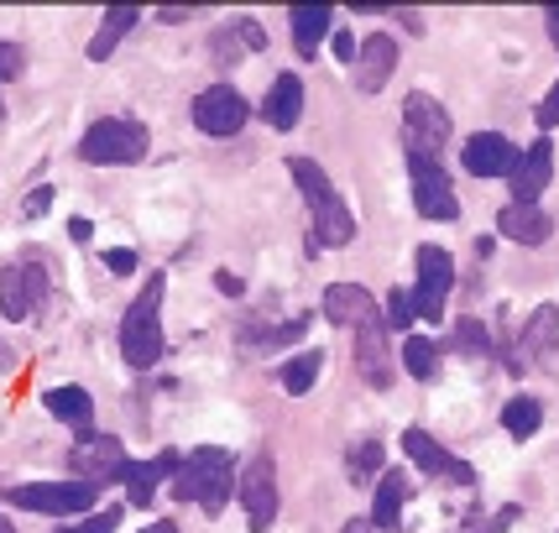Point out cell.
Instances as JSON below:
<instances>
[{"instance_id": "cell-21", "label": "cell", "mask_w": 559, "mask_h": 533, "mask_svg": "<svg viewBox=\"0 0 559 533\" xmlns=\"http://www.w3.org/2000/svg\"><path fill=\"white\" fill-rule=\"evenodd\" d=\"M497 230L518 246H544L549 236H555V220L544 215L538 204H508V210L497 215Z\"/></svg>"}, {"instance_id": "cell-38", "label": "cell", "mask_w": 559, "mask_h": 533, "mask_svg": "<svg viewBox=\"0 0 559 533\" xmlns=\"http://www.w3.org/2000/svg\"><path fill=\"white\" fill-rule=\"evenodd\" d=\"M48 204H52V194H48V189H37V194H26V204H22V210H26V215H43Z\"/></svg>"}, {"instance_id": "cell-27", "label": "cell", "mask_w": 559, "mask_h": 533, "mask_svg": "<svg viewBox=\"0 0 559 533\" xmlns=\"http://www.w3.org/2000/svg\"><path fill=\"white\" fill-rule=\"evenodd\" d=\"M538 424H544V403L538 398H508V408H502V429H508L512 439H534Z\"/></svg>"}, {"instance_id": "cell-33", "label": "cell", "mask_w": 559, "mask_h": 533, "mask_svg": "<svg viewBox=\"0 0 559 533\" xmlns=\"http://www.w3.org/2000/svg\"><path fill=\"white\" fill-rule=\"evenodd\" d=\"M116 523H121V508H110V512H90L84 523H69V529H58V533H116Z\"/></svg>"}, {"instance_id": "cell-43", "label": "cell", "mask_w": 559, "mask_h": 533, "mask_svg": "<svg viewBox=\"0 0 559 533\" xmlns=\"http://www.w3.org/2000/svg\"><path fill=\"white\" fill-rule=\"evenodd\" d=\"M142 533H178V529H173L168 518H163V523H146V529H142Z\"/></svg>"}, {"instance_id": "cell-19", "label": "cell", "mask_w": 559, "mask_h": 533, "mask_svg": "<svg viewBox=\"0 0 559 533\" xmlns=\"http://www.w3.org/2000/svg\"><path fill=\"white\" fill-rule=\"evenodd\" d=\"M356 58H361V63H356V90H361V95H377L392 79V69H397V43H392L388 32H377V37H366V48L356 52Z\"/></svg>"}, {"instance_id": "cell-41", "label": "cell", "mask_w": 559, "mask_h": 533, "mask_svg": "<svg viewBox=\"0 0 559 533\" xmlns=\"http://www.w3.org/2000/svg\"><path fill=\"white\" fill-rule=\"evenodd\" d=\"M69 236L73 241H90V236H95V225H90V220H69Z\"/></svg>"}, {"instance_id": "cell-11", "label": "cell", "mask_w": 559, "mask_h": 533, "mask_svg": "<svg viewBox=\"0 0 559 533\" xmlns=\"http://www.w3.org/2000/svg\"><path fill=\"white\" fill-rule=\"evenodd\" d=\"M408 183H414V204L424 220H455L461 215V199L450 189V178L439 173V163L429 157H408Z\"/></svg>"}, {"instance_id": "cell-12", "label": "cell", "mask_w": 559, "mask_h": 533, "mask_svg": "<svg viewBox=\"0 0 559 533\" xmlns=\"http://www.w3.org/2000/svg\"><path fill=\"white\" fill-rule=\"evenodd\" d=\"M69 465L79 471V476H90L95 486L105 482H121V471H126V450H121V439L116 435H79V445H73V455Z\"/></svg>"}, {"instance_id": "cell-36", "label": "cell", "mask_w": 559, "mask_h": 533, "mask_svg": "<svg viewBox=\"0 0 559 533\" xmlns=\"http://www.w3.org/2000/svg\"><path fill=\"white\" fill-rule=\"evenodd\" d=\"M538 126H544V131H555L559 126V84L544 95V105H538Z\"/></svg>"}, {"instance_id": "cell-26", "label": "cell", "mask_w": 559, "mask_h": 533, "mask_svg": "<svg viewBox=\"0 0 559 533\" xmlns=\"http://www.w3.org/2000/svg\"><path fill=\"white\" fill-rule=\"evenodd\" d=\"M403 497H408V476H403V471H388V476H382V486H377V502H371V518H377V529H397Z\"/></svg>"}, {"instance_id": "cell-47", "label": "cell", "mask_w": 559, "mask_h": 533, "mask_svg": "<svg viewBox=\"0 0 559 533\" xmlns=\"http://www.w3.org/2000/svg\"><path fill=\"white\" fill-rule=\"evenodd\" d=\"M0 116H5V99H0Z\"/></svg>"}, {"instance_id": "cell-5", "label": "cell", "mask_w": 559, "mask_h": 533, "mask_svg": "<svg viewBox=\"0 0 559 533\" xmlns=\"http://www.w3.org/2000/svg\"><path fill=\"white\" fill-rule=\"evenodd\" d=\"M403 146L408 157H429V163H439V152L450 146V110L435 95L403 99Z\"/></svg>"}, {"instance_id": "cell-14", "label": "cell", "mask_w": 559, "mask_h": 533, "mask_svg": "<svg viewBox=\"0 0 559 533\" xmlns=\"http://www.w3.org/2000/svg\"><path fill=\"white\" fill-rule=\"evenodd\" d=\"M246 99L241 90H230V84H215V90H204V95L194 99V126L199 131H210V137H236L246 126Z\"/></svg>"}, {"instance_id": "cell-16", "label": "cell", "mask_w": 559, "mask_h": 533, "mask_svg": "<svg viewBox=\"0 0 559 533\" xmlns=\"http://www.w3.org/2000/svg\"><path fill=\"white\" fill-rule=\"evenodd\" d=\"M549 178H555V146L538 137V142L523 152L518 173H512V204H538V194L549 189Z\"/></svg>"}, {"instance_id": "cell-23", "label": "cell", "mask_w": 559, "mask_h": 533, "mask_svg": "<svg viewBox=\"0 0 559 533\" xmlns=\"http://www.w3.org/2000/svg\"><path fill=\"white\" fill-rule=\"evenodd\" d=\"M43 403H48L52 418H63L69 429H79V435H90V424H95V398L84 388H52V392H43Z\"/></svg>"}, {"instance_id": "cell-17", "label": "cell", "mask_w": 559, "mask_h": 533, "mask_svg": "<svg viewBox=\"0 0 559 533\" xmlns=\"http://www.w3.org/2000/svg\"><path fill=\"white\" fill-rule=\"evenodd\" d=\"M178 455L173 450H163L157 461H126V471H121V482H126V497L136 502V508H146L152 497H157V486L168 482L173 486V476H178Z\"/></svg>"}, {"instance_id": "cell-10", "label": "cell", "mask_w": 559, "mask_h": 533, "mask_svg": "<svg viewBox=\"0 0 559 533\" xmlns=\"http://www.w3.org/2000/svg\"><path fill=\"white\" fill-rule=\"evenodd\" d=\"M356 371L366 377V388L388 392L397 382V362H392V345H388V319L371 315L356 330Z\"/></svg>"}, {"instance_id": "cell-3", "label": "cell", "mask_w": 559, "mask_h": 533, "mask_svg": "<svg viewBox=\"0 0 559 533\" xmlns=\"http://www.w3.org/2000/svg\"><path fill=\"white\" fill-rule=\"evenodd\" d=\"M163 272L146 283L142 293H136V304L126 309L121 319V356L136 371H146V366H157V356H163Z\"/></svg>"}, {"instance_id": "cell-34", "label": "cell", "mask_w": 559, "mask_h": 533, "mask_svg": "<svg viewBox=\"0 0 559 533\" xmlns=\"http://www.w3.org/2000/svg\"><path fill=\"white\" fill-rule=\"evenodd\" d=\"M22 48L16 43H0V79H22Z\"/></svg>"}, {"instance_id": "cell-6", "label": "cell", "mask_w": 559, "mask_h": 533, "mask_svg": "<svg viewBox=\"0 0 559 533\" xmlns=\"http://www.w3.org/2000/svg\"><path fill=\"white\" fill-rule=\"evenodd\" d=\"M99 497L95 482H37V486H11V502L32 512H48V518H73V512H90Z\"/></svg>"}, {"instance_id": "cell-31", "label": "cell", "mask_w": 559, "mask_h": 533, "mask_svg": "<svg viewBox=\"0 0 559 533\" xmlns=\"http://www.w3.org/2000/svg\"><path fill=\"white\" fill-rule=\"evenodd\" d=\"M455 345H461L465 356H487L491 351L487 324H481V319H461V324H455Z\"/></svg>"}, {"instance_id": "cell-15", "label": "cell", "mask_w": 559, "mask_h": 533, "mask_svg": "<svg viewBox=\"0 0 559 533\" xmlns=\"http://www.w3.org/2000/svg\"><path fill=\"white\" fill-rule=\"evenodd\" d=\"M403 450H408V461H414L424 476H450V482H461V486L476 482V471L465 461H455V455H450L435 435H424V429H408V435H403Z\"/></svg>"}, {"instance_id": "cell-1", "label": "cell", "mask_w": 559, "mask_h": 533, "mask_svg": "<svg viewBox=\"0 0 559 533\" xmlns=\"http://www.w3.org/2000/svg\"><path fill=\"white\" fill-rule=\"evenodd\" d=\"M288 173H293V183H298V194H304V204H309V215H314V241H324V246L356 241V215H350V204L341 199V189L330 183V173L319 168L314 157H293Z\"/></svg>"}, {"instance_id": "cell-29", "label": "cell", "mask_w": 559, "mask_h": 533, "mask_svg": "<svg viewBox=\"0 0 559 533\" xmlns=\"http://www.w3.org/2000/svg\"><path fill=\"white\" fill-rule=\"evenodd\" d=\"M319 366H324V356L319 351H298L288 366H283V388L298 398V392H309L314 388V377H319Z\"/></svg>"}, {"instance_id": "cell-9", "label": "cell", "mask_w": 559, "mask_h": 533, "mask_svg": "<svg viewBox=\"0 0 559 533\" xmlns=\"http://www.w3.org/2000/svg\"><path fill=\"white\" fill-rule=\"evenodd\" d=\"M48 298V272L37 262H11L0 266V309L5 319H32Z\"/></svg>"}, {"instance_id": "cell-2", "label": "cell", "mask_w": 559, "mask_h": 533, "mask_svg": "<svg viewBox=\"0 0 559 533\" xmlns=\"http://www.w3.org/2000/svg\"><path fill=\"white\" fill-rule=\"evenodd\" d=\"M230 491H236V461H230L225 450H215V445H204V450H194V455H183L178 476H173V497H178V502H199L210 518L225 512Z\"/></svg>"}, {"instance_id": "cell-30", "label": "cell", "mask_w": 559, "mask_h": 533, "mask_svg": "<svg viewBox=\"0 0 559 533\" xmlns=\"http://www.w3.org/2000/svg\"><path fill=\"white\" fill-rule=\"evenodd\" d=\"M377 471H382V445H377V439H361V445L350 450V482L366 486Z\"/></svg>"}, {"instance_id": "cell-44", "label": "cell", "mask_w": 559, "mask_h": 533, "mask_svg": "<svg viewBox=\"0 0 559 533\" xmlns=\"http://www.w3.org/2000/svg\"><path fill=\"white\" fill-rule=\"evenodd\" d=\"M0 533H16V529H11V518H5V512H0Z\"/></svg>"}, {"instance_id": "cell-7", "label": "cell", "mask_w": 559, "mask_h": 533, "mask_svg": "<svg viewBox=\"0 0 559 533\" xmlns=\"http://www.w3.org/2000/svg\"><path fill=\"white\" fill-rule=\"evenodd\" d=\"M450 288H455V262H450V251H444V246H418L414 315H424V319H444Z\"/></svg>"}, {"instance_id": "cell-28", "label": "cell", "mask_w": 559, "mask_h": 533, "mask_svg": "<svg viewBox=\"0 0 559 533\" xmlns=\"http://www.w3.org/2000/svg\"><path fill=\"white\" fill-rule=\"evenodd\" d=\"M403 366H408V377H418V382H429L439 371V345L424 335H408V345H403Z\"/></svg>"}, {"instance_id": "cell-32", "label": "cell", "mask_w": 559, "mask_h": 533, "mask_svg": "<svg viewBox=\"0 0 559 533\" xmlns=\"http://www.w3.org/2000/svg\"><path fill=\"white\" fill-rule=\"evenodd\" d=\"M392 330H408V319H414V293L408 288H392L388 293V315H382Z\"/></svg>"}, {"instance_id": "cell-37", "label": "cell", "mask_w": 559, "mask_h": 533, "mask_svg": "<svg viewBox=\"0 0 559 533\" xmlns=\"http://www.w3.org/2000/svg\"><path fill=\"white\" fill-rule=\"evenodd\" d=\"M335 58L356 63V37H350V32H335Z\"/></svg>"}, {"instance_id": "cell-39", "label": "cell", "mask_w": 559, "mask_h": 533, "mask_svg": "<svg viewBox=\"0 0 559 533\" xmlns=\"http://www.w3.org/2000/svg\"><path fill=\"white\" fill-rule=\"evenodd\" d=\"M215 288L225 293V298H241V277H230V272H219V277H215Z\"/></svg>"}, {"instance_id": "cell-8", "label": "cell", "mask_w": 559, "mask_h": 533, "mask_svg": "<svg viewBox=\"0 0 559 533\" xmlns=\"http://www.w3.org/2000/svg\"><path fill=\"white\" fill-rule=\"evenodd\" d=\"M236 491H241V508L251 533H267L272 518H277V471H272V455H257L236 476Z\"/></svg>"}, {"instance_id": "cell-25", "label": "cell", "mask_w": 559, "mask_h": 533, "mask_svg": "<svg viewBox=\"0 0 559 533\" xmlns=\"http://www.w3.org/2000/svg\"><path fill=\"white\" fill-rule=\"evenodd\" d=\"M330 5H293L288 11V22H293V43H298V52L309 58V52L324 43V32H330Z\"/></svg>"}, {"instance_id": "cell-45", "label": "cell", "mask_w": 559, "mask_h": 533, "mask_svg": "<svg viewBox=\"0 0 559 533\" xmlns=\"http://www.w3.org/2000/svg\"><path fill=\"white\" fill-rule=\"evenodd\" d=\"M345 533H366V523H350V529H345Z\"/></svg>"}, {"instance_id": "cell-42", "label": "cell", "mask_w": 559, "mask_h": 533, "mask_svg": "<svg viewBox=\"0 0 559 533\" xmlns=\"http://www.w3.org/2000/svg\"><path fill=\"white\" fill-rule=\"evenodd\" d=\"M544 22H549V43L559 48V5H549V11H544Z\"/></svg>"}, {"instance_id": "cell-18", "label": "cell", "mask_w": 559, "mask_h": 533, "mask_svg": "<svg viewBox=\"0 0 559 533\" xmlns=\"http://www.w3.org/2000/svg\"><path fill=\"white\" fill-rule=\"evenodd\" d=\"M319 309H324V319H330V324H350V330H361L371 315H382V309L371 304V293H366L361 283H330Z\"/></svg>"}, {"instance_id": "cell-13", "label": "cell", "mask_w": 559, "mask_h": 533, "mask_svg": "<svg viewBox=\"0 0 559 533\" xmlns=\"http://www.w3.org/2000/svg\"><path fill=\"white\" fill-rule=\"evenodd\" d=\"M461 163H465V173H476V178H512L518 163H523V152H518L502 131H476V137L461 146Z\"/></svg>"}, {"instance_id": "cell-46", "label": "cell", "mask_w": 559, "mask_h": 533, "mask_svg": "<svg viewBox=\"0 0 559 533\" xmlns=\"http://www.w3.org/2000/svg\"><path fill=\"white\" fill-rule=\"evenodd\" d=\"M0 366H5V345H0Z\"/></svg>"}, {"instance_id": "cell-20", "label": "cell", "mask_w": 559, "mask_h": 533, "mask_svg": "<svg viewBox=\"0 0 559 533\" xmlns=\"http://www.w3.org/2000/svg\"><path fill=\"white\" fill-rule=\"evenodd\" d=\"M555 351H559V309L555 304H538L534 319L523 324V362L555 366Z\"/></svg>"}, {"instance_id": "cell-22", "label": "cell", "mask_w": 559, "mask_h": 533, "mask_svg": "<svg viewBox=\"0 0 559 533\" xmlns=\"http://www.w3.org/2000/svg\"><path fill=\"white\" fill-rule=\"evenodd\" d=\"M298 110H304V79H298V73H277V79H272V90H267V99H262L267 126L293 131V126H298Z\"/></svg>"}, {"instance_id": "cell-40", "label": "cell", "mask_w": 559, "mask_h": 533, "mask_svg": "<svg viewBox=\"0 0 559 533\" xmlns=\"http://www.w3.org/2000/svg\"><path fill=\"white\" fill-rule=\"evenodd\" d=\"M189 16H194L189 5H163V11H157V22H189Z\"/></svg>"}, {"instance_id": "cell-35", "label": "cell", "mask_w": 559, "mask_h": 533, "mask_svg": "<svg viewBox=\"0 0 559 533\" xmlns=\"http://www.w3.org/2000/svg\"><path fill=\"white\" fill-rule=\"evenodd\" d=\"M105 266H110V272H116V277H126V272H131V266H136V251H131V246H121V251H116V246H110V251H105Z\"/></svg>"}, {"instance_id": "cell-24", "label": "cell", "mask_w": 559, "mask_h": 533, "mask_svg": "<svg viewBox=\"0 0 559 533\" xmlns=\"http://www.w3.org/2000/svg\"><path fill=\"white\" fill-rule=\"evenodd\" d=\"M136 16H142L136 5H110V11H105V22H99V32L90 37V58H95V63H105V58L116 52V43H121L126 32L136 26Z\"/></svg>"}, {"instance_id": "cell-4", "label": "cell", "mask_w": 559, "mask_h": 533, "mask_svg": "<svg viewBox=\"0 0 559 533\" xmlns=\"http://www.w3.org/2000/svg\"><path fill=\"white\" fill-rule=\"evenodd\" d=\"M79 157L84 163H95V168H131V163H142L146 157V126L136 121H95L84 131V142H79Z\"/></svg>"}]
</instances>
